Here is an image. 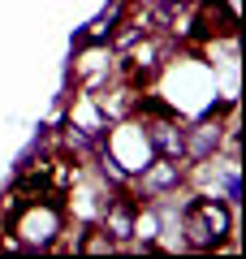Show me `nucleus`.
<instances>
[{
  "label": "nucleus",
  "instance_id": "nucleus-1",
  "mask_svg": "<svg viewBox=\"0 0 246 259\" xmlns=\"http://www.w3.org/2000/svg\"><path fill=\"white\" fill-rule=\"evenodd\" d=\"M182 250L212 255V250H237V207H229L216 194H190L177 216Z\"/></svg>",
  "mask_w": 246,
  "mask_h": 259
},
{
  "label": "nucleus",
  "instance_id": "nucleus-2",
  "mask_svg": "<svg viewBox=\"0 0 246 259\" xmlns=\"http://www.w3.org/2000/svg\"><path fill=\"white\" fill-rule=\"evenodd\" d=\"M65 229H69V212H65V203L56 194L13 203V212L5 216V233L13 238L18 250H56Z\"/></svg>",
  "mask_w": 246,
  "mask_h": 259
},
{
  "label": "nucleus",
  "instance_id": "nucleus-3",
  "mask_svg": "<svg viewBox=\"0 0 246 259\" xmlns=\"http://www.w3.org/2000/svg\"><path fill=\"white\" fill-rule=\"evenodd\" d=\"M95 147H100L126 177H134L138 168H147L155 160V151H151V143H147V130H143V121H138V112H134V117H126V121H112L100 139H95Z\"/></svg>",
  "mask_w": 246,
  "mask_h": 259
},
{
  "label": "nucleus",
  "instance_id": "nucleus-4",
  "mask_svg": "<svg viewBox=\"0 0 246 259\" xmlns=\"http://www.w3.org/2000/svg\"><path fill=\"white\" fill-rule=\"evenodd\" d=\"M138 203H155V199H177V190H186V160L155 156L147 168H138L126 186Z\"/></svg>",
  "mask_w": 246,
  "mask_h": 259
},
{
  "label": "nucleus",
  "instance_id": "nucleus-5",
  "mask_svg": "<svg viewBox=\"0 0 246 259\" xmlns=\"http://www.w3.org/2000/svg\"><path fill=\"white\" fill-rule=\"evenodd\" d=\"M121 74H126L121 52L112 44H78V56H73V87L78 91H100V87L117 82Z\"/></svg>",
  "mask_w": 246,
  "mask_h": 259
}]
</instances>
